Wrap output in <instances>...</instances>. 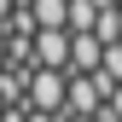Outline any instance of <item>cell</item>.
<instances>
[{"instance_id": "obj_1", "label": "cell", "mask_w": 122, "mask_h": 122, "mask_svg": "<svg viewBox=\"0 0 122 122\" xmlns=\"http://www.w3.org/2000/svg\"><path fill=\"white\" fill-rule=\"evenodd\" d=\"M64 93H70V76H64V70H29L23 105H29L35 116H64Z\"/></svg>"}, {"instance_id": "obj_2", "label": "cell", "mask_w": 122, "mask_h": 122, "mask_svg": "<svg viewBox=\"0 0 122 122\" xmlns=\"http://www.w3.org/2000/svg\"><path fill=\"white\" fill-rule=\"evenodd\" d=\"M64 76H70V70H64ZM99 105H105V93H99V81H93V76H70V93H64V122H87Z\"/></svg>"}, {"instance_id": "obj_3", "label": "cell", "mask_w": 122, "mask_h": 122, "mask_svg": "<svg viewBox=\"0 0 122 122\" xmlns=\"http://www.w3.org/2000/svg\"><path fill=\"white\" fill-rule=\"evenodd\" d=\"M35 70H70V29H41L35 35Z\"/></svg>"}, {"instance_id": "obj_4", "label": "cell", "mask_w": 122, "mask_h": 122, "mask_svg": "<svg viewBox=\"0 0 122 122\" xmlns=\"http://www.w3.org/2000/svg\"><path fill=\"white\" fill-rule=\"evenodd\" d=\"M105 64V41L99 35H70V76H99Z\"/></svg>"}, {"instance_id": "obj_5", "label": "cell", "mask_w": 122, "mask_h": 122, "mask_svg": "<svg viewBox=\"0 0 122 122\" xmlns=\"http://www.w3.org/2000/svg\"><path fill=\"white\" fill-rule=\"evenodd\" d=\"M41 29H70V0H29Z\"/></svg>"}, {"instance_id": "obj_6", "label": "cell", "mask_w": 122, "mask_h": 122, "mask_svg": "<svg viewBox=\"0 0 122 122\" xmlns=\"http://www.w3.org/2000/svg\"><path fill=\"white\" fill-rule=\"evenodd\" d=\"M99 76H105V81H122V41H111V47H105V64H99Z\"/></svg>"}, {"instance_id": "obj_7", "label": "cell", "mask_w": 122, "mask_h": 122, "mask_svg": "<svg viewBox=\"0 0 122 122\" xmlns=\"http://www.w3.org/2000/svg\"><path fill=\"white\" fill-rule=\"evenodd\" d=\"M105 111H111V116L122 122V87H111V93H105Z\"/></svg>"}, {"instance_id": "obj_8", "label": "cell", "mask_w": 122, "mask_h": 122, "mask_svg": "<svg viewBox=\"0 0 122 122\" xmlns=\"http://www.w3.org/2000/svg\"><path fill=\"white\" fill-rule=\"evenodd\" d=\"M12 6H18V0H0V23H6V18H12Z\"/></svg>"}, {"instance_id": "obj_9", "label": "cell", "mask_w": 122, "mask_h": 122, "mask_svg": "<svg viewBox=\"0 0 122 122\" xmlns=\"http://www.w3.org/2000/svg\"><path fill=\"white\" fill-rule=\"evenodd\" d=\"M0 76H6V35H0Z\"/></svg>"}, {"instance_id": "obj_10", "label": "cell", "mask_w": 122, "mask_h": 122, "mask_svg": "<svg viewBox=\"0 0 122 122\" xmlns=\"http://www.w3.org/2000/svg\"><path fill=\"white\" fill-rule=\"evenodd\" d=\"M29 122H64V116H35V111H29Z\"/></svg>"}, {"instance_id": "obj_11", "label": "cell", "mask_w": 122, "mask_h": 122, "mask_svg": "<svg viewBox=\"0 0 122 122\" xmlns=\"http://www.w3.org/2000/svg\"><path fill=\"white\" fill-rule=\"evenodd\" d=\"M0 116H6V93H0Z\"/></svg>"}, {"instance_id": "obj_12", "label": "cell", "mask_w": 122, "mask_h": 122, "mask_svg": "<svg viewBox=\"0 0 122 122\" xmlns=\"http://www.w3.org/2000/svg\"><path fill=\"white\" fill-rule=\"evenodd\" d=\"M116 12H122V0H116Z\"/></svg>"}, {"instance_id": "obj_13", "label": "cell", "mask_w": 122, "mask_h": 122, "mask_svg": "<svg viewBox=\"0 0 122 122\" xmlns=\"http://www.w3.org/2000/svg\"><path fill=\"white\" fill-rule=\"evenodd\" d=\"M87 122H93V116H87Z\"/></svg>"}]
</instances>
